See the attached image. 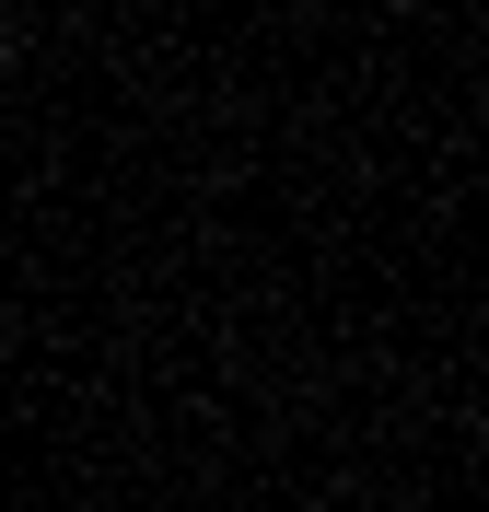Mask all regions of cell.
<instances>
[{
	"label": "cell",
	"mask_w": 489,
	"mask_h": 512,
	"mask_svg": "<svg viewBox=\"0 0 489 512\" xmlns=\"http://www.w3.org/2000/svg\"><path fill=\"white\" fill-rule=\"evenodd\" d=\"M292 12H315V0H292Z\"/></svg>",
	"instance_id": "1"
},
{
	"label": "cell",
	"mask_w": 489,
	"mask_h": 512,
	"mask_svg": "<svg viewBox=\"0 0 489 512\" xmlns=\"http://www.w3.org/2000/svg\"><path fill=\"white\" fill-rule=\"evenodd\" d=\"M373 12H385V0H373Z\"/></svg>",
	"instance_id": "2"
},
{
	"label": "cell",
	"mask_w": 489,
	"mask_h": 512,
	"mask_svg": "<svg viewBox=\"0 0 489 512\" xmlns=\"http://www.w3.org/2000/svg\"><path fill=\"white\" fill-rule=\"evenodd\" d=\"M478 35H489V24H478Z\"/></svg>",
	"instance_id": "3"
}]
</instances>
